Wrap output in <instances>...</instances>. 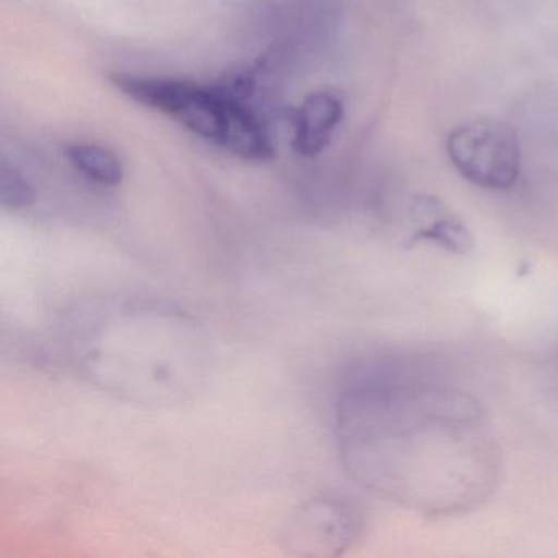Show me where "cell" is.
I'll use <instances>...</instances> for the list:
<instances>
[{"mask_svg":"<svg viewBox=\"0 0 558 558\" xmlns=\"http://www.w3.org/2000/svg\"><path fill=\"white\" fill-rule=\"evenodd\" d=\"M112 83L133 102L159 110L234 156L247 161H267L274 156L266 123L247 102L253 87L246 80L204 86L192 81L116 74Z\"/></svg>","mask_w":558,"mask_h":558,"instance_id":"obj_1","label":"cell"},{"mask_svg":"<svg viewBox=\"0 0 558 558\" xmlns=\"http://www.w3.org/2000/svg\"><path fill=\"white\" fill-rule=\"evenodd\" d=\"M447 156L460 175L478 187L506 191L521 174V145L514 129L499 120H473L450 132Z\"/></svg>","mask_w":558,"mask_h":558,"instance_id":"obj_2","label":"cell"},{"mask_svg":"<svg viewBox=\"0 0 558 558\" xmlns=\"http://www.w3.org/2000/svg\"><path fill=\"white\" fill-rule=\"evenodd\" d=\"M344 119V104L332 93H313L296 110L293 148L300 156L322 155Z\"/></svg>","mask_w":558,"mask_h":558,"instance_id":"obj_3","label":"cell"},{"mask_svg":"<svg viewBox=\"0 0 558 558\" xmlns=\"http://www.w3.org/2000/svg\"><path fill=\"white\" fill-rule=\"evenodd\" d=\"M411 218L416 225L414 241H430L459 256H465L475 247V240L466 225L439 198L429 195L414 197Z\"/></svg>","mask_w":558,"mask_h":558,"instance_id":"obj_4","label":"cell"},{"mask_svg":"<svg viewBox=\"0 0 558 558\" xmlns=\"http://www.w3.org/2000/svg\"><path fill=\"white\" fill-rule=\"evenodd\" d=\"M68 159L80 174L94 184L116 187L123 181V165L110 149L90 143H76L66 149Z\"/></svg>","mask_w":558,"mask_h":558,"instance_id":"obj_5","label":"cell"},{"mask_svg":"<svg viewBox=\"0 0 558 558\" xmlns=\"http://www.w3.org/2000/svg\"><path fill=\"white\" fill-rule=\"evenodd\" d=\"M37 201V192L24 172L9 159L0 162V204L5 210H24Z\"/></svg>","mask_w":558,"mask_h":558,"instance_id":"obj_6","label":"cell"}]
</instances>
